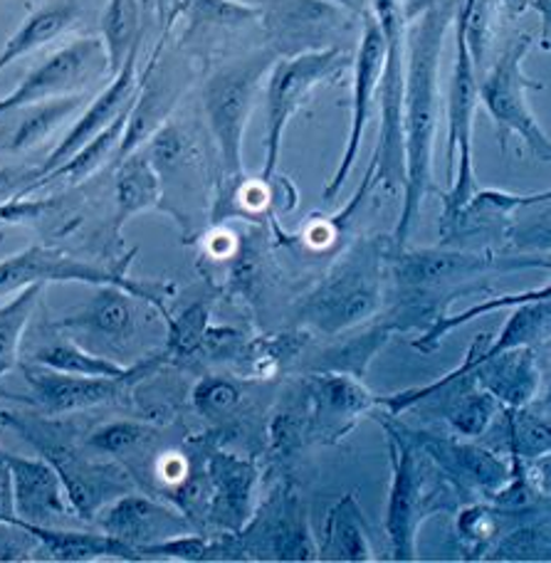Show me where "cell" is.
Masks as SVG:
<instances>
[{"instance_id": "obj_38", "label": "cell", "mask_w": 551, "mask_h": 563, "mask_svg": "<svg viewBox=\"0 0 551 563\" xmlns=\"http://www.w3.org/2000/svg\"><path fill=\"white\" fill-rule=\"evenodd\" d=\"M334 3L349 10L354 18H366L371 13V0H334Z\"/></svg>"}, {"instance_id": "obj_17", "label": "cell", "mask_w": 551, "mask_h": 563, "mask_svg": "<svg viewBox=\"0 0 551 563\" xmlns=\"http://www.w3.org/2000/svg\"><path fill=\"white\" fill-rule=\"evenodd\" d=\"M142 43L144 37L129 49L122 69L109 79V85L87 104L82 117L75 122V126L69 129L53 151H49L45 164L40 166L37 178H43L49 174V170L63 166L65 161L73 158L77 151L87 144V141H92L97 134H102L119 114H124L134 107L136 92H139V49H142Z\"/></svg>"}, {"instance_id": "obj_3", "label": "cell", "mask_w": 551, "mask_h": 563, "mask_svg": "<svg viewBox=\"0 0 551 563\" xmlns=\"http://www.w3.org/2000/svg\"><path fill=\"white\" fill-rule=\"evenodd\" d=\"M275 53L260 45L250 53L220 59L200 85V114L220 161V190L213 210V225L225 216L235 190L245 184L243 139L257 104L260 89L275 65Z\"/></svg>"}, {"instance_id": "obj_11", "label": "cell", "mask_w": 551, "mask_h": 563, "mask_svg": "<svg viewBox=\"0 0 551 563\" xmlns=\"http://www.w3.org/2000/svg\"><path fill=\"white\" fill-rule=\"evenodd\" d=\"M129 263H132V257L124 260L122 265L102 267V265L85 263V260H77L69 253H65V250H57L49 245H33L23 250V253H15L5 260H0V299L18 295L20 289L37 285V282H43V285H49V282H82V285H89V287L114 285L162 311L168 324L166 287L139 285V282H134L132 277H126Z\"/></svg>"}, {"instance_id": "obj_14", "label": "cell", "mask_w": 551, "mask_h": 563, "mask_svg": "<svg viewBox=\"0 0 551 563\" xmlns=\"http://www.w3.org/2000/svg\"><path fill=\"white\" fill-rule=\"evenodd\" d=\"M386 57V35L381 30L374 10L366 18H362V35H359L356 55H354V97H352V124H349V139L344 156L339 161L337 174L324 188V203H334L342 194L349 174L354 170L359 148H362L364 132L371 117V107H374V97L381 82V69H384Z\"/></svg>"}, {"instance_id": "obj_1", "label": "cell", "mask_w": 551, "mask_h": 563, "mask_svg": "<svg viewBox=\"0 0 551 563\" xmlns=\"http://www.w3.org/2000/svg\"><path fill=\"white\" fill-rule=\"evenodd\" d=\"M460 0H404L406 13V82H404V200L390 243L406 247L433 180V148L438 132L440 55Z\"/></svg>"}, {"instance_id": "obj_12", "label": "cell", "mask_w": 551, "mask_h": 563, "mask_svg": "<svg viewBox=\"0 0 551 563\" xmlns=\"http://www.w3.org/2000/svg\"><path fill=\"white\" fill-rule=\"evenodd\" d=\"M196 59L188 57L184 49H166V43L154 47L152 57L146 59L142 69V77H139L136 102L132 107V114H129L122 144H119L112 164L142 148L176 114L178 104H181L190 85L196 82Z\"/></svg>"}, {"instance_id": "obj_2", "label": "cell", "mask_w": 551, "mask_h": 563, "mask_svg": "<svg viewBox=\"0 0 551 563\" xmlns=\"http://www.w3.org/2000/svg\"><path fill=\"white\" fill-rule=\"evenodd\" d=\"M156 170L158 210L176 220L184 243H196L213 225L220 190V161L208 129L194 117L174 114L142 146Z\"/></svg>"}, {"instance_id": "obj_40", "label": "cell", "mask_w": 551, "mask_h": 563, "mask_svg": "<svg viewBox=\"0 0 551 563\" xmlns=\"http://www.w3.org/2000/svg\"><path fill=\"white\" fill-rule=\"evenodd\" d=\"M539 8H542V15H544V27L549 30V10H551V0H537Z\"/></svg>"}, {"instance_id": "obj_8", "label": "cell", "mask_w": 551, "mask_h": 563, "mask_svg": "<svg viewBox=\"0 0 551 563\" xmlns=\"http://www.w3.org/2000/svg\"><path fill=\"white\" fill-rule=\"evenodd\" d=\"M359 23L334 0H260V35L277 59L344 49L359 43Z\"/></svg>"}, {"instance_id": "obj_26", "label": "cell", "mask_w": 551, "mask_h": 563, "mask_svg": "<svg viewBox=\"0 0 551 563\" xmlns=\"http://www.w3.org/2000/svg\"><path fill=\"white\" fill-rule=\"evenodd\" d=\"M309 396L315 400V416L319 428H327L332 435L342 438L346 430L342 422H352L356 416L366 413L371 406H376V398H371L368 390L349 374H322L315 378Z\"/></svg>"}, {"instance_id": "obj_20", "label": "cell", "mask_w": 551, "mask_h": 563, "mask_svg": "<svg viewBox=\"0 0 551 563\" xmlns=\"http://www.w3.org/2000/svg\"><path fill=\"white\" fill-rule=\"evenodd\" d=\"M95 297L77 311L59 319V329H77L87 336H102L109 346L124 349L139 329L136 297L114 285L95 287Z\"/></svg>"}, {"instance_id": "obj_32", "label": "cell", "mask_w": 551, "mask_h": 563, "mask_svg": "<svg viewBox=\"0 0 551 563\" xmlns=\"http://www.w3.org/2000/svg\"><path fill=\"white\" fill-rule=\"evenodd\" d=\"M551 289L549 285H544L542 289H532V291H525V295H503V297H495L485 301V305H477V307H470L467 311L458 317H445L440 314L433 319V324L426 329V334L420 336L418 341H414V349L420 351V354H433V351L440 346V341H443L450 331L460 324H467L470 319H475L477 314H487V311H495V309H507V307H517L522 305V301H532V299H549Z\"/></svg>"}, {"instance_id": "obj_36", "label": "cell", "mask_w": 551, "mask_h": 563, "mask_svg": "<svg viewBox=\"0 0 551 563\" xmlns=\"http://www.w3.org/2000/svg\"><path fill=\"white\" fill-rule=\"evenodd\" d=\"M40 176V166H5L0 168V206L18 198Z\"/></svg>"}, {"instance_id": "obj_21", "label": "cell", "mask_w": 551, "mask_h": 563, "mask_svg": "<svg viewBox=\"0 0 551 563\" xmlns=\"http://www.w3.org/2000/svg\"><path fill=\"white\" fill-rule=\"evenodd\" d=\"M470 374L495 400H505L513 408L532 404L539 388L537 361L527 346L507 349L503 354L483 361Z\"/></svg>"}, {"instance_id": "obj_15", "label": "cell", "mask_w": 551, "mask_h": 563, "mask_svg": "<svg viewBox=\"0 0 551 563\" xmlns=\"http://www.w3.org/2000/svg\"><path fill=\"white\" fill-rule=\"evenodd\" d=\"M25 384L33 390L35 410H43L45 416H69L79 410H89L104 404H112L124 394L129 384L136 378H104V376H75L53 371L35 361L20 364Z\"/></svg>"}, {"instance_id": "obj_35", "label": "cell", "mask_w": 551, "mask_h": 563, "mask_svg": "<svg viewBox=\"0 0 551 563\" xmlns=\"http://www.w3.org/2000/svg\"><path fill=\"white\" fill-rule=\"evenodd\" d=\"M184 3L186 0H139V8H142L144 35L148 27H156L158 30L156 43H168Z\"/></svg>"}, {"instance_id": "obj_27", "label": "cell", "mask_w": 551, "mask_h": 563, "mask_svg": "<svg viewBox=\"0 0 551 563\" xmlns=\"http://www.w3.org/2000/svg\"><path fill=\"white\" fill-rule=\"evenodd\" d=\"M37 539V544L55 561H99V559H117V561H139L142 554L132 547L109 534H87V531L59 529V527H23Z\"/></svg>"}, {"instance_id": "obj_31", "label": "cell", "mask_w": 551, "mask_h": 563, "mask_svg": "<svg viewBox=\"0 0 551 563\" xmlns=\"http://www.w3.org/2000/svg\"><path fill=\"white\" fill-rule=\"evenodd\" d=\"M156 440V430L144 426V422L136 420H117L109 422V426L95 430L92 435L87 438V448L97 452H104L109 457L124 460V467L134 465L136 460H142L152 450Z\"/></svg>"}, {"instance_id": "obj_10", "label": "cell", "mask_w": 551, "mask_h": 563, "mask_svg": "<svg viewBox=\"0 0 551 563\" xmlns=\"http://www.w3.org/2000/svg\"><path fill=\"white\" fill-rule=\"evenodd\" d=\"M352 65V57L344 49H324V53H309L297 57L275 59L265 79V164L263 184H273L279 164V151L289 122L302 109L317 87L342 77L344 69Z\"/></svg>"}, {"instance_id": "obj_7", "label": "cell", "mask_w": 551, "mask_h": 563, "mask_svg": "<svg viewBox=\"0 0 551 563\" xmlns=\"http://www.w3.org/2000/svg\"><path fill=\"white\" fill-rule=\"evenodd\" d=\"M535 43L537 37L532 33H519L507 40L485 77L477 79V102L493 117L499 148L507 151L509 139L519 136L535 158L549 164L551 141L527 102V92H539L544 87L525 75V57Z\"/></svg>"}, {"instance_id": "obj_25", "label": "cell", "mask_w": 551, "mask_h": 563, "mask_svg": "<svg viewBox=\"0 0 551 563\" xmlns=\"http://www.w3.org/2000/svg\"><path fill=\"white\" fill-rule=\"evenodd\" d=\"M27 361H35V364H43L53 371H63V374H75V376H104V378H142L152 374V368L162 361L152 358L144 361V364L136 366H122L112 361L109 356H97L85 346H79L77 341L57 336L49 339L47 344L37 346Z\"/></svg>"}, {"instance_id": "obj_4", "label": "cell", "mask_w": 551, "mask_h": 563, "mask_svg": "<svg viewBox=\"0 0 551 563\" xmlns=\"http://www.w3.org/2000/svg\"><path fill=\"white\" fill-rule=\"evenodd\" d=\"M0 422L5 428H13L37 450L40 457L55 467L63 479L67 501L82 521H97L104 507L132 492L134 482L124 465L102 460V452L99 457H92L89 452L79 450L73 432L63 428V422H57L53 416L40 418L33 413L3 410Z\"/></svg>"}, {"instance_id": "obj_19", "label": "cell", "mask_w": 551, "mask_h": 563, "mask_svg": "<svg viewBox=\"0 0 551 563\" xmlns=\"http://www.w3.org/2000/svg\"><path fill=\"white\" fill-rule=\"evenodd\" d=\"M97 521L104 534L119 539L139 554L148 547H156L166 539L190 531L188 519L178 511L164 507L162 501H154L146 495H134V492H126V495L104 507L102 517H97Z\"/></svg>"}, {"instance_id": "obj_29", "label": "cell", "mask_w": 551, "mask_h": 563, "mask_svg": "<svg viewBox=\"0 0 551 563\" xmlns=\"http://www.w3.org/2000/svg\"><path fill=\"white\" fill-rule=\"evenodd\" d=\"M87 95H73V97H57L45 99V102L20 107L23 119L15 124L13 134L8 139V148L13 154H25V151L43 144L45 139L53 136L65 119L75 117L79 109L85 107Z\"/></svg>"}, {"instance_id": "obj_16", "label": "cell", "mask_w": 551, "mask_h": 563, "mask_svg": "<svg viewBox=\"0 0 551 563\" xmlns=\"http://www.w3.org/2000/svg\"><path fill=\"white\" fill-rule=\"evenodd\" d=\"M5 462L18 527H63L75 517L73 505L65 501L63 479L47 460L5 452Z\"/></svg>"}, {"instance_id": "obj_13", "label": "cell", "mask_w": 551, "mask_h": 563, "mask_svg": "<svg viewBox=\"0 0 551 563\" xmlns=\"http://www.w3.org/2000/svg\"><path fill=\"white\" fill-rule=\"evenodd\" d=\"M109 75V55L102 37H77L45 63L30 69L13 92L0 99V117L18 112L20 107L45 102V99L87 95V89Z\"/></svg>"}, {"instance_id": "obj_23", "label": "cell", "mask_w": 551, "mask_h": 563, "mask_svg": "<svg viewBox=\"0 0 551 563\" xmlns=\"http://www.w3.org/2000/svg\"><path fill=\"white\" fill-rule=\"evenodd\" d=\"M109 168H114L112 176V225L114 233L122 238L124 225L142 210L156 208L158 198H162V188H158L156 170L152 161L142 148L134 154L117 161Z\"/></svg>"}, {"instance_id": "obj_22", "label": "cell", "mask_w": 551, "mask_h": 563, "mask_svg": "<svg viewBox=\"0 0 551 563\" xmlns=\"http://www.w3.org/2000/svg\"><path fill=\"white\" fill-rule=\"evenodd\" d=\"M210 482H213V501L218 525L233 529L235 534L247 525L253 511L255 492V467L245 460H238L228 452H216L208 467Z\"/></svg>"}, {"instance_id": "obj_6", "label": "cell", "mask_w": 551, "mask_h": 563, "mask_svg": "<svg viewBox=\"0 0 551 563\" xmlns=\"http://www.w3.org/2000/svg\"><path fill=\"white\" fill-rule=\"evenodd\" d=\"M390 462V495L386 511V534L390 541V554L396 561L416 559V539L423 521L443 507L445 479L440 477L436 460L416 438H408L398 426H388Z\"/></svg>"}, {"instance_id": "obj_9", "label": "cell", "mask_w": 551, "mask_h": 563, "mask_svg": "<svg viewBox=\"0 0 551 563\" xmlns=\"http://www.w3.org/2000/svg\"><path fill=\"white\" fill-rule=\"evenodd\" d=\"M386 260L384 240H362L327 275L315 295L305 301V317L327 334L374 317L381 305V263Z\"/></svg>"}, {"instance_id": "obj_33", "label": "cell", "mask_w": 551, "mask_h": 563, "mask_svg": "<svg viewBox=\"0 0 551 563\" xmlns=\"http://www.w3.org/2000/svg\"><path fill=\"white\" fill-rule=\"evenodd\" d=\"M240 400H243V390L230 378L208 376L194 388V406L203 418L220 420L233 416Z\"/></svg>"}, {"instance_id": "obj_37", "label": "cell", "mask_w": 551, "mask_h": 563, "mask_svg": "<svg viewBox=\"0 0 551 563\" xmlns=\"http://www.w3.org/2000/svg\"><path fill=\"white\" fill-rule=\"evenodd\" d=\"M537 554H539L537 531L532 529L513 531L505 544L497 549V559H537Z\"/></svg>"}, {"instance_id": "obj_5", "label": "cell", "mask_w": 551, "mask_h": 563, "mask_svg": "<svg viewBox=\"0 0 551 563\" xmlns=\"http://www.w3.org/2000/svg\"><path fill=\"white\" fill-rule=\"evenodd\" d=\"M371 10L386 35V57L378 82V139L376 154L346 210L362 206L366 198H394L404 188L406 158H404V82H406V13L404 0H371Z\"/></svg>"}, {"instance_id": "obj_24", "label": "cell", "mask_w": 551, "mask_h": 563, "mask_svg": "<svg viewBox=\"0 0 551 563\" xmlns=\"http://www.w3.org/2000/svg\"><path fill=\"white\" fill-rule=\"evenodd\" d=\"M79 18H82L79 0H49L47 5L33 10L23 20V25L0 47V73L18 63V59L35 53V49L49 45L59 35H65Z\"/></svg>"}, {"instance_id": "obj_18", "label": "cell", "mask_w": 551, "mask_h": 563, "mask_svg": "<svg viewBox=\"0 0 551 563\" xmlns=\"http://www.w3.org/2000/svg\"><path fill=\"white\" fill-rule=\"evenodd\" d=\"M178 20H186V25L181 35H178L176 47L184 49L196 63L203 59L208 65L220 45H228L233 35L243 33V30L260 25V3H243V0H186Z\"/></svg>"}, {"instance_id": "obj_28", "label": "cell", "mask_w": 551, "mask_h": 563, "mask_svg": "<svg viewBox=\"0 0 551 563\" xmlns=\"http://www.w3.org/2000/svg\"><path fill=\"white\" fill-rule=\"evenodd\" d=\"M319 559L332 561H374V551L368 544V531L364 525L362 509L356 507L354 495H344L329 511L322 531V544L317 547Z\"/></svg>"}, {"instance_id": "obj_30", "label": "cell", "mask_w": 551, "mask_h": 563, "mask_svg": "<svg viewBox=\"0 0 551 563\" xmlns=\"http://www.w3.org/2000/svg\"><path fill=\"white\" fill-rule=\"evenodd\" d=\"M43 282L20 289L18 295L0 307V380L20 364V344L30 317L37 307V301L45 295Z\"/></svg>"}, {"instance_id": "obj_39", "label": "cell", "mask_w": 551, "mask_h": 563, "mask_svg": "<svg viewBox=\"0 0 551 563\" xmlns=\"http://www.w3.org/2000/svg\"><path fill=\"white\" fill-rule=\"evenodd\" d=\"M0 400H13V404H25V406H30V408H35V406H33V398L13 394V390H8V388L3 386V380H0Z\"/></svg>"}, {"instance_id": "obj_34", "label": "cell", "mask_w": 551, "mask_h": 563, "mask_svg": "<svg viewBox=\"0 0 551 563\" xmlns=\"http://www.w3.org/2000/svg\"><path fill=\"white\" fill-rule=\"evenodd\" d=\"M519 413L509 416L513 448L519 457H542L549 452V418L547 413H529L527 406L517 408Z\"/></svg>"}]
</instances>
